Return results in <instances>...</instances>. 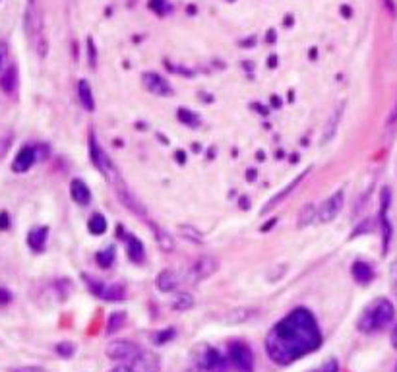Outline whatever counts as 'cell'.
I'll use <instances>...</instances> for the list:
<instances>
[{"label":"cell","mask_w":397,"mask_h":372,"mask_svg":"<svg viewBox=\"0 0 397 372\" xmlns=\"http://www.w3.org/2000/svg\"><path fill=\"white\" fill-rule=\"evenodd\" d=\"M322 345V332L308 308H295L266 335V353L278 365H291Z\"/></svg>","instance_id":"obj_1"},{"label":"cell","mask_w":397,"mask_h":372,"mask_svg":"<svg viewBox=\"0 0 397 372\" xmlns=\"http://www.w3.org/2000/svg\"><path fill=\"white\" fill-rule=\"evenodd\" d=\"M396 318V308L390 299L378 296L362 311L357 320V330L362 334H376L384 328H388Z\"/></svg>","instance_id":"obj_2"},{"label":"cell","mask_w":397,"mask_h":372,"mask_svg":"<svg viewBox=\"0 0 397 372\" xmlns=\"http://www.w3.org/2000/svg\"><path fill=\"white\" fill-rule=\"evenodd\" d=\"M90 160L93 163V167L97 169L101 175L105 176L109 183L117 186L120 184L124 179L120 175V171L117 169V165L113 163V160L103 152V148L99 145L97 142V136H95V132H90Z\"/></svg>","instance_id":"obj_3"},{"label":"cell","mask_w":397,"mask_h":372,"mask_svg":"<svg viewBox=\"0 0 397 372\" xmlns=\"http://www.w3.org/2000/svg\"><path fill=\"white\" fill-rule=\"evenodd\" d=\"M49 155V148L43 144L37 145H23L20 152L16 153L14 161H12V171L14 173H28L37 161H41L43 157Z\"/></svg>","instance_id":"obj_4"},{"label":"cell","mask_w":397,"mask_h":372,"mask_svg":"<svg viewBox=\"0 0 397 372\" xmlns=\"http://www.w3.org/2000/svg\"><path fill=\"white\" fill-rule=\"evenodd\" d=\"M196 366L200 371H208V372H225L227 371V363L229 359H225L218 349H213L210 345H200L196 349Z\"/></svg>","instance_id":"obj_5"},{"label":"cell","mask_w":397,"mask_h":372,"mask_svg":"<svg viewBox=\"0 0 397 372\" xmlns=\"http://www.w3.org/2000/svg\"><path fill=\"white\" fill-rule=\"evenodd\" d=\"M161 361L151 351H138V355L128 361L126 365H120L111 372H159Z\"/></svg>","instance_id":"obj_6"},{"label":"cell","mask_w":397,"mask_h":372,"mask_svg":"<svg viewBox=\"0 0 397 372\" xmlns=\"http://www.w3.org/2000/svg\"><path fill=\"white\" fill-rule=\"evenodd\" d=\"M229 363L237 372H252L254 371V353L248 343L232 342L229 345Z\"/></svg>","instance_id":"obj_7"},{"label":"cell","mask_w":397,"mask_h":372,"mask_svg":"<svg viewBox=\"0 0 397 372\" xmlns=\"http://www.w3.org/2000/svg\"><path fill=\"white\" fill-rule=\"evenodd\" d=\"M25 31H28V37L31 39L33 47L37 49V53L43 56L47 54V41L43 37V28H41V20H39L37 10L33 6L28 8V14H25Z\"/></svg>","instance_id":"obj_8"},{"label":"cell","mask_w":397,"mask_h":372,"mask_svg":"<svg viewBox=\"0 0 397 372\" xmlns=\"http://www.w3.org/2000/svg\"><path fill=\"white\" fill-rule=\"evenodd\" d=\"M343 202H345L343 190L333 192V194H331V196L328 198L320 208H318V221H322V223H331V221L338 217L339 212H341Z\"/></svg>","instance_id":"obj_9"},{"label":"cell","mask_w":397,"mask_h":372,"mask_svg":"<svg viewBox=\"0 0 397 372\" xmlns=\"http://www.w3.org/2000/svg\"><path fill=\"white\" fill-rule=\"evenodd\" d=\"M142 84L148 92L158 95V97H169V95H172L171 84L161 74H158V72H143Z\"/></svg>","instance_id":"obj_10"},{"label":"cell","mask_w":397,"mask_h":372,"mask_svg":"<svg viewBox=\"0 0 397 372\" xmlns=\"http://www.w3.org/2000/svg\"><path fill=\"white\" fill-rule=\"evenodd\" d=\"M138 347H136L132 342H126V340H119V342H113L107 345V357L113 359V361H130L132 357L138 355Z\"/></svg>","instance_id":"obj_11"},{"label":"cell","mask_w":397,"mask_h":372,"mask_svg":"<svg viewBox=\"0 0 397 372\" xmlns=\"http://www.w3.org/2000/svg\"><path fill=\"white\" fill-rule=\"evenodd\" d=\"M119 239H122V241L126 243L128 258L132 260L134 264H143V260H146V248H143L142 241H140L138 236L126 233L122 227H119Z\"/></svg>","instance_id":"obj_12"},{"label":"cell","mask_w":397,"mask_h":372,"mask_svg":"<svg viewBox=\"0 0 397 372\" xmlns=\"http://www.w3.org/2000/svg\"><path fill=\"white\" fill-rule=\"evenodd\" d=\"M390 200H391V192L390 188H384L382 192V208H380V225H382V251L384 254L388 252V246H390L391 241V225L390 220H388V210H390Z\"/></svg>","instance_id":"obj_13"},{"label":"cell","mask_w":397,"mask_h":372,"mask_svg":"<svg viewBox=\"0 0 397 372\" xmlns=\"http://www.w3.org/2000/svg\"><path fill=\"white\" fill-rule=\"evenodd\" d=\"M113 188H114V192H117V196H119L120 202L126 205L130 212L136 213V215H146V208H143L142 202H140V200H138V198L130 192V188H128L124 181H122L120 184H117V186H113Z\"/></svg>","instance_id":"obj_14"},{"label":"cell","mask_w":397,"mask_h":372,"mask_svg":"<svg viewBox=\"0 0 397 372\" xmlns=\"http://www.w3.org/2000/svg\"><path fill=\"white\" fill-rule=\"evenodd\" d=\"M218 272V260L213 256H200L196 260L194 266H192V280L194 281H203L208 280L210 275H213Z\"/></svg>","instance_id":"obj_15"},{"label":"cell","mask_w":397,"mask_h":372,"mask_svg":"<svg viewBox=\"0 0 397 372\" xmlns=\"http://www.w3.org/2000/svg\"><path fill=\"white\" fill-rule=\"evenodd\" d=\"M308 173H310V167H308L307 171H302V173H300V175H297V179H295V181H291V183L287 184V186H285V188L281 190V192H279V194H275V196L271 198L270 202H268V204H266V208H263V210H262V213L271 212V210H273V208H275V205L281 204V202H283L285 198L289 196V194H291V192H295V188H297V186H299V184L302 183V179H304V176H307Z\"/></svg>","instance_id":"obj_16"},{"label":"cell","mask_w":397,"mask_h":372,"mask_svg":"<svg viewBox=\"0 0 397 372\" xmlns=\"http://www.w3.org/2000/svg\"><path fill=\"white\" fill-rule=\"evenodd\" d=\"M155 285L161 293H172L177 291L180 285V277L174 270H163L159 272L158 277H155Z\"/></svg>","instance_id":"obj_17"},{"label":"cell","mask_w":397,"mask_h":372,"mask_svg":"<svg viewBox=\"0 0 397 372\" xmlns=\"http://www.w3.org/2000/svg\"><path fill=\"white\" fill-rule=\"evenodd\" d=\"M70 196L78 205H90L91 202V192L90 186L83 183L82 179H74L70 183Z\"/></svg>","instance_id":"obj_18"},{"label":"cell","mask_w":397,"mask_h":372,"mask_svg":"<svg viewBox=\"0 0 397 372\" xmlns=\"http://www.w3.org/2000/svg\"><path fill=\"white\" fill-rule=\"evenodd\" d=\"M343 111H345V103H341L339 105V109H336L333 111V114L330 116V121L326 122V126H324V134H322V144H328V142H331L333 140V136H336V132H338L339 128V122H341V119H343Z\"/></svg>","instance_id":"obj_19"},{"label":"cell","mask_w":397,"mask_h":372,"mask_svg":"<svg viewBox=\"0 0 397 372\" xmlns=\"http://www.w3.org/2000/svg\"><path fill=\"white\" fill-rule=\"evenodd\" d=\"M351 275L352 280L360 283V285H368L370 281L374 280V268L367 264V262H355L351 268Z\"/></svg>","instance_id":"obj_20"},{"label":"cell","mask_w":397,"mask_h":372,"mask_svg":"<svg viewBox=\"0 0 397 372\" xmlns=\"http://www.w3.org/2000/svg\"><path fill=\"white\" fill-rule=\"evenodd\" d=\"M49 239V229L47 227H33L28 233V244L33 252H43Z\"/></svg>","instance_id":"obj_21"},{"label":"cell","mask_w":397,"mask_h":372,"mask_svg":"<svg viewBox=\"0 0 397 372\" xmlns=\"http://www.w3.org/2000/svg\"><path fill=\"white\" fill-rule=\"evenodd\" d=\"M0 88L4 93H14L18 90V68H16V64H10L0 74Z\"/></svg>","instance_id":"obj_22"},{"label":"cell","mask_w":397,"mask_h":372,"mask_svg":"<svg viewBox=\"0 0 397 372\" xmlns=\"http://www.w3.org/2000/svg\"><path fill=\"white\" fill-rule=\"evenodd\" d=\"M78 97L80 103L85 111H93L95 109V99H93V92H91V85L88 84V80H80L78 82Z\"/></svg>","instance_id":"obj_23"},{"label":"cell","mask_w":397,"mask_h":372,"mask_svg":"<svg viewBox=\"0 0 397 372\" xmlns=\"http://www.w3.org/2000/svg\"><path fill=\"white\" fill-rule=\"evenodd\" d=\"M151 229H153V233H155V239H158V244L161 251L163 252L174 251V239L169 235V231H165L163 227H159L155 223H151Z\"/></svg>","instance_id":"obj_24"},{"label":"cell","mask_w":397,"mask_h":372,"mask_svg":"<svg viewBox=\"0 0 397 372\" xmlns=\"http://www.w3.org/2000/svg\"><path fill=\"white\" fill-rule=\"evenodd\" d=\"M88 229H90L91 235L101 236L107 233L109 223H107V220L103 217V215H101V213H93V215L90 217V223H88Z\"/></svg>","instance_id":"obj_25"},{"label":"cell","mask_w":397,"mask_h":372,"mask_svg":"<svg viewBox=\"0 0 397 372\" xmlns=\"http://www.w3.org/2000/svg\"><path fill=\"white\" fill-rule=\"evenodd\" d=\"M314 220H318V208L314 204H307L299 213V227H308L314 223Z\"/></svg>","instance_id":"obj_26"},{"label":"cell","mask_w":397,"mask_h":372,"mask_svg":"<svg viewBox=\"0 0 397 372\" xmlns=\"http://www.w3.org/2000/svg\"><path fill=\"white\" fill-rule=\"evenodd\" d=\"M124 295H126L124 285H120V283H111V285H105V291H103L101 299H105V301H122Z\"/></svg>","instance_id":"obj_27"},{"label":"cell","mask_w":397,"mask_h":372,"mask_svg":"<svg viewBox=\"0 0 397 372\" xmlns=\"http://www.w3.org/2000/svg\"><path fill=\"white\" fill-rule=\"evenodd\" d=\"M177 116H179V121L182 122V124H186L188 128H198V126H200V116H198L194 111H190V109L180 107Z\"/></svg>","instance_id":"obj_28"},{"label":"cell","mask_w":397,"mask_h":372,"mask_svg":"<svg viewBox=\"0 0 397 372\" xmlns=\"http://www.w3.org/2000/svg\"><path fill=\"white\" fill-rule=\"evenodd\" d=\"M114 258H117V252H114V246H107V248H103V251H99L97 256H95V260H97V264L101 268H111V266H113Z\"/></svg>","instance_id":"obj_29"},{"label":"cell","mask_w":397,"mask_h":372,"mask_svg":"<svg viewBox=\"0 0 397 372\" xmlns=\"http://www.w3.org/2000/svg\"><path fill=\"white\" fill-rule=\"evenodd\" d=\"M124 322H126V312H113L109 316V322H107V334L119 332L120 328L124 326Z\"/></svg>","instance_id":"obj_30"},{"label":"cell","mask_w":397,"mask_h":372,"mask_svg":"<svg viewBox=\"0 0 397 372\" xmlns=\"http://www.w3.org/2000/svg\"><path fill=\"white\" fill-rule=\"evenodd\" d=\"M252 316H254L252 308H237V311L229 312L227 316H223V320L229 322V324H235V322H244V320L252 318Z\"/></svg>","instance_id":"obj_31"},{"label":"cell","mask_w":397,"mask_h":372,"mask_svg":"<svg viewBox=\"0 0 397 372\" xmlns=\"http://www.w3.org/2000/svg\"><path fill=\"white\" fill-rule=\"evenodd\" d=\"M172 306H174V311H190V308L194 306V299H192L190 293H180V295H177V299H174Z\"/></svg>","instance_id":"obj_32"},{"label":"cell","mask_w":397,"mask_h":372,"mask_svg":"<svg viewBox=\"0 0 397 372\" xmlns=\"http://www.w3.org/2000/svg\"><path fill=\"white\" fill-rule=\"evenodd\" d=\"M88 59H90L91 68H97V49H95V41L88 39Z\"/></svg>","instance_id":"obj_33"},{"label":"cell","mask_w":397,"mask_h":372,"mask_svg":"<svg viewBox=\"0 0 397 372\" xmlns=\"http://www.w3.org/2000/svg\"><path fill=\"white\" fill-rule=\"evenodd\" d=\"M310 372H339V363L336 359H328L324 365H320L318 368H314V371Z\"/></svg>","instance_id":"obj_34"},{"label":"cell","mask_w":397,"mask_h":372,"mask_svg":"<svg viewBox=\"0 0 397 372\" xmlns=\"http://www.w3.org/2000/svg\"><path fill=\"white\" fill-rule=\"evenodd\" d=\"M150 8L153 12H158L159 16H163L169 12V4H167V0H150Z\"/></svg>","instance_id":"obj_35"},{"label":"cell","mask_w":397,"mask_h":372,"mask_svg":"<svg viewBox=\"0 0 397 372\" xmlns=\"http://www.w3.org/2000/svg\"><path fill=\"white\" fill-rule=\"evenodd\" d=\"M172 337H174V330H172V328H169V330H165V332H161V334L153 335L155 343H165V342H169V340H172Z\"/></svg>","instance_id":"obj_36"},{"label":"cell","mask_w":397,"mask_h":372,"mask_svg":"<svg viewBox=\"0 0 397 372\" xmlns=\"http://www.w3.org/2000/svg\"><path fill=\"white\" fill-rule=\"evenodd\" d=\"M6 61H8V47L6 43H0V74L8 68Z\"/></svg>","instance_id":"obj_37"},{"label":"cell","mask_w":397,"mask_h":372,"mask_svg":"<svg viewBox=\"0 0 397 372\" xmlns=\"http://www.w3.org/2000/svg\"><path fill=\"white\" fill-rule=\"evenodd\" d=\"M57 351H59L60 355H64V357H70V355L74 353V345H72V343L64 342V343H60L59 347H57Z\"/></svg>","instance_id":"obj_38"},{"label":"cell","mask_w":397,"mask_h":372,"mask_svg":"<svg viewBox=\"0 0 397 372\" xmlns=\"http://www.w3.org/2000/svg\"><path fill=\"white\" fill-rule=\"evenodd\" d=\"M10 372H49L41 366H18V368H12Z\"/></svg>","instance_id":"obj_39"},{"label":"cell","mask_w":397,"mask_h":372,"mask_svg":"<svg viewBox=\"0 0 397 372\" xmlns=\"http://www.w3.org/2000/svg\"><path fill=\"white\" fill-rule=\"evenodd\" d=\"M391 289H393V295L397 299V264L391 268Z\"/></svg>","instance_id":"obj_40"},{"label":"cell","mask_w":397,"mask_h":372,"mask_svg":"<svg viewBox=\"0 0 397 372\" xmlns=\"http://www.w3.org/2000/svg\"><path fill=\"white\" fill-rule=\"evenodd\" d=\"M396 121H397V99H396V105L391 109L390 116H388V121H386V124H393Z\"/></svg>","instance_id":"obj_41"},{"label":"cell","mask_w":397,"mask_h":372,"mask_svg":"<svg viewBox=\"0 0 397 372\" xmlns=\"http://www.w3.org/2000/svg\"><path fill=\"white\" fill-rule=\"evenodd\" d=\"M8 213H0V229H8Z\"/></svg>","instance_id":"obj_42"},{"label":"cell","mask_w":397,"mask_h":372,"mask_svg":"<svg viewBox=\"0 0 397 372\" xmlns=\"http://www.w3.org/2000/svg\"><path fill=\"white\" fill-rule=\"evenodd\" d=\"M391 345H393V349H397V326L391 330Z\"/></svg>","instance_id":"obj_43"},{"label":"cell","mask_w":397,"mask_h":372,"mask_svg":"<svg viewBox=\"0 0 397 372\" xmlns=\"http://www.w3.org/2000/svg\"><path fill=\"white\" fill-rule=\"evenodd\" d=\"M240 208H242V210H248V208H250V205H248V200L242 198V200H240Z\"/></svg>","instance_id":"obj_44"},{"label":"cell","mask_w":397,"mask_h":372,"mask_svg":"<svg viewBox=\"0 0 397 372\" xmlns=\"http://www.w3.org/2000/svg\"><path fill=\"white\" fill-rule=\"evenodd\" d=\"M186 372H202V371H200V368H198V366H196V368H188Z\"/></svg>","instance_id":"obj_45"},{"label":"cell","mask_w":397,"mask_h":372,"mask_svg":"<svg viewBox=\"0 0 397 372\" xmlns=\"http://www.w3.org/2000/svg\"><path fill=\"white\" fill-rule=\"evenodd\" d=\"M393 372H397V365H396V371H393Z\"/></svg>","instance_id":"obj_46"},{"label":"cell","mask_w":397,"mask_h":372,"mask_svg":"<svg viewBox=\"0 0 397 372\" xmlns=\"http://www.w3.org/2000/svg\"><path fill=\"white\" fill-rule=\"evenodd\" d=\"M0 2H2V0H0Z\"/></svg>","instance_id":"obj_47"},{"label":"cell","mask_w":397,"mask_h":372,"mask_svg":"<svg viewBox=\"0 0 397 372\" xmlns=\"http://www.w3.org/2000/svg\"><path fill=\"white\" fill-rule=\"evenodd\" d=\"M231 2H232V0H231Z\"/></svg>","instance_id":"obj_48"}]
</instances>
